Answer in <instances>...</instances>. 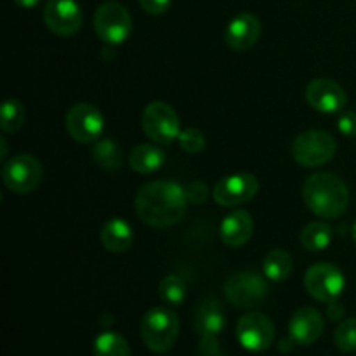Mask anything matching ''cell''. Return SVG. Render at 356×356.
I'll return each mask as SVG.
<instances>
[{
  "instance_id": "cell-32",
  "label": "cell",
  "mask_w": 356,
  "mask_h": 356,
  "mask_svg": "<svg viewBox=\"0 0 356 356\" xmlns=\"http://www.w3.org/2000/svg\"><path fill=\"white\" fill-rule=\"evenodd\" d=\"M188 202H195V204H204L207 198L209 190L204 183H193L186 188Z\"/></svg>"
},
{
  "instance_id": "cell-7",
  "label": "cell",
  "mask_w": 356,
  "mask_h": 356,
  "mask_svg": "<svg viewBox=\"0 0 356 356\" xmlns=\"http://www.w3.org/2000/svg\"><path fill=\"white\" fill-rule=\"evenodd\" d=\"M141 124L145 134L159 145H170L174 139L179 138V117L172 106L162 101H153L145 108Z\"/></svg>"
},
{
  "instance_id": "cell-36",
  "label": "cell",
  "mask_w": 356,
  "mask_h": 356,
  "mask_svg": "<svg viewBox=\"0 0 356 356\" xmlns=\"http://www.w3.org/2000/svg\"><path fill=\"white\" fill-rule=\"evenodd\" d=\"M6 153H7V146H6V139L2 138V153H0V159H6Z\"/></svg>"
},
{
  "instance_id": "cell-4",
  "label": "cell",
  "mask_w": 356,
  "mask_h": 356,
  "mask_svg": "<svg viewBox=\"0 0 356 356\" xmlns=\"http://www.w3.org/2000/svg\"><path fill=\"white\" fill-rule=\"evenodd\" d=\"M336 139L325 131L302 132L292 143V156L302 167L325 165L336 156Z\"/></svg>"
},
{
  "instance_id": "cell-14",
  "label": "cell",
  "mask_w": 356,
  "mask_h": 356,
  "mask_svg": "<svg viewBox=\"0 0 356 356\" xmlns=\"http://www.w3.org/2000/svg\"><path fill=\"white\" fill-rule=\"evenodd\" d=\"M306 101L320 113H337L346 106V90L330 79H315L306 87Z\"/></svg>"
},
{
  "instance_id": "cell-3",
  "label": "cell",
  "mask_w": 356,
  "mask_h": 356,
  "mask_svg": "<svg viewBox=\"0 0 356 356\" xmlns=\"http://www.w3.org/2000/svg\"><path fill=\"white\" fill-rule=\"evenodd\" d=\"M179 336V318L172 309L153 308L143 316L141 339L146 348L156 353L169 351Z\"/></svg>"
},
{
  "instance_id": "cell-5",
  "label": "cell",
  "mask_w": 356,
  "mask_h": 356,
  "mask_svg": "<svg viewBox=\"0 0 356 356\" xmlns=\"http://www.w3.org/2000/svg\"><path fill=\"white\" fill-rule=\"evenodd\" d=\"M225 296L236 308L252 309L266 299L268 284L257 271H238L226 280Z\"/></svg>"
},
{
  "instance_id": "cell-30",
  "label": "cell",
  "mask_w": 356,
  "mask_h": 356,
  "mask_svg": "<svg viewBox=\"0 0 356 356\" xmlns=\"http://www.w3.org/2000/svg\"><path fill=\"white\" fill-rule=\"evenodd\" d=\"M337 127H339L341 134H344L346 138H355L356 136V113L355 111H344L341 115L339 122H337Z\"/></svg>"
},
{
  "instance_id": "cell-13",
  "label": "cell",
  "mask_w": 356,
  "mask_h": 356,
  "mask_svg": "<svg viewBox=\"0 0 356 356\" xmlns=\"http://www.w3.org/2000/svg\"><path fill=\"white\" fill-rule=\"evenodd\" d=\"M257 188H259V183L254 174H233L218 181L212 195H214V200L222 207H235L254 198Z\"/></svg>"
},
{
  "instance_id": "cell-16",
  "label": "cell",
  "mask_w": 356,
  "mask_h": 356,
  "mask_svg": "<svg viewBox=\"0 0 356 356\" xmlns=\"http://www.w3.org/2000/svg\"><path fill=\"white\" fill-rule=\"evenodd\" d=\"M261 35V21L254 14L242 13L229 21L225 31V40L229 49L243 52L252 47Z\"/></svg>"
},
{
  "instance_id": "cell-10",
  "label": "cell",
  "mask_w": 356,
  "mask_h": 356,
  "mask_svg": "<svg viewBox=\"0 0 356 356\" xmlns=\"http://www.w3.org/2000/svg\"><path fill=\"white\" fill-rule=\"evenodd\" d=\"M236 339L252 353H263L273 344L275 325L263 313H247L236 323Z\"/></svg>"
},
{
  "instance_id": "cell-24",
  "label": "cell",
  "mask_w": 356,
  "mask_h": 356,
  "mask_svg": "<svg viewBox=\"0 0 356 356\" xmlns=\"http://www.w3.org/2000/svg\"><path fill=\"white\" fill-rule=\"evenodd\" d=\"M92 160L97 167L104 170H115L122 165L124 156H122L120 148L111 139H101L96 141L92 148Z\"/></svg>"
},
{
  "instance_id": "cell-22",
  "label": "cell",
  "mask_w": 356,
  "mask_h": 356,
  "mask_svg": "<svg viewBox=\"0 0 356 356\" xmlns=\"http://www.w3.org/2000/svg\"><path fill=\"white\" fill-rule=\"evenodd\" d=\"M92 353L94 356H131V346L120 334L106 330L94 339Z\"/></svg>"
},
{
  "instance_id": "cell-12",
  "label": "cell",
  "mask_w": 356,
  "mask_h": 356,
  "mask_svg": "<svg viewBox=\"0 0 356 356\" xmlns=\"http://www.w3.org/2000/svg\"><path fill=\"white\" fill-rule=\"evenodd\" d=\"M44 21L58 37H72L82 26V10L75 0H47Z\"/></svg>"
},
{
  "instance_id": "cell-6",
  "label": "cell",
  "mask_w": 356,
  "mask_h": 356,
  "mask_svg": "<svg viewBox=\"0 0 356 356\" xmlns=\"http://www.w3.org/2000/svg\"><path fill=\"white\" fill-rule=\"evenodd\" d=\"M132 30V17L129 10L118 2H104L94 13V31L110 45L122 44Z\"/></svg>"
},
{
  "instance_id": "cell-23",
  "label": "cell",
  "mask_w": 356,
  "mask_h": 356,
  "mask_svg": "<svg viewBox=\"0 0 356 356\" xmlns=\"http://www.w3.org/2000/svg\"><path fill=\"white\" fill-rule=\"evenodd\" d=\"M332 240V229L329 225L322 221H313L308 226H305L301 233V243L306 250L318 252L329 247Z\"/></svg>"
},
{
  "instance_id": "cell-21",
  "label": "cell",
  "mask_w": 356,
  "mask_h": 356,
  "mask_svg": "<svg viewBox=\"0 0 356 356\" xmlns=\"http://www.w3.org/2000/svg\"><path fill=\"white\" fill-rule=\"evenodd\" d=\"M292 270H294V263H292L291 254L282 249H275L268 252L263 261L264 275L273 282H284L285 278L291 277Z\"/></svg>"
},
{
  "instance_id": "cell-28",
  "label": "cell",
  "mask_w": 356,
  "mask_h": 356,
  "mask_svg": "<svg viewBox=\"0 0 356 356\" xmlns=\"http://www.w3.org/2000/svg\"><path fill=\"white\" fill-rule=\"evenodd\" d=\"M179 146L186 153H200L205 148V138L198 129L188 127L179 132Z\"/></svg>"
},
{
  "instance_id": "cell-19",
  "label": "cell",
  "mask_w": 356,
  "mask_h": 356,
  "mask_svg": "<svg viewBox=\"0 0 356 356\" xmlns=\"http://www.w3.org/2000/svg\"><path fill=\"white\" fill-rule=\"evenodd\" d=\"M132 240H134V232H132L131 225L122 218L110 219L101 229V242H103L104 249L110 252H125L132 245Z\"/></svg>"
},
{
  "instance_id": "cell-31",
  "label": "cell",
  "mask_w": 356,
  "mask_h": 356,
  "mask_svg": "<svg viewBox=\"0 0 356 356\" xmlns=\"http://www.w3.org/2000/svg\"><path fill=\"white\" fill-rule=\"evenodd\" d=\"M138 2L145 13L153 14V16H160L170 7V0H138Z\"/></svg>"
},
{
  "instance_id": "cell-27",
  "label": "cell",
  "mask_w": 356,
  "mask_h": 356,
  "mask_svg": "<svg viewBox=\"0 0 356 356\" xmlns=\"http://www.w3.org/2000/svg\"><path fill=\"white\" fill-rule=\"evenodd\" d=\"M334 343H336L337 350L343 353L356 351V316H351L339 323L336 334H334Z\"/></svg>"
},
{
  "instance_id": "cell-9",
  "label": "cell",
  "mask_w": 356,
  "mask_h": 356,
  "mask_svg": "<svg viewBox=\"0 0 356 356\" xmlns=\"http://www.w3.org/2000/svg\"><path fill=\"white\" fill-rule=\"evenodd\" d=\"M344 275L330 263L313 264L305 275V287L312 298L322 302H334L344 291Z\"/></svg>"
},
{
  "instance_id": "cell-18",
  "label": "cell",
  "mask_w": 356,
  "mask_h": 356,
  "mask_svg": "<svg viewBox=\"0 0 356 356\" xmlns=\"http://www.w3.org/2000/svg\"><path fill=\"white\" fill-rule=\"evenodd\" d=\"M221 240L228 247H242L250 240L254 233L252 216L247 211H235L226 216L221 222Z\"/></svg>"
},
{
  "instance_id": "cell-35",
  "label": "cell",
  "mask_w": 356,
  "mask_h": 356,
  "mask_svg": "<svg viewBox=\"0 0 356 356\" xmlns=\"http://www.w3.org/2000/svg\"><path fill=\"white\" fill-rule=\"evenodd\" d=\"M292 343H294V341H292V337L289 336V339H284L280 343V350L284 351V353H289V351H291V348H292Z\"/></svg>"
},
{
  "instance_id": "cell-20",
  "label": "cell",
  "mask_w": 356,
  "mask_h": 356,
  "mask_svg": "<svg viewBox=\"0 0 356 356\" xmlns=\"http://www.w3.org/2000/svg\"><path fill=\"white\" fill-rule=\"evenodd\" d=\"M165 162V153L155 145H139L129 155V163L136 172L152 174Z\"/></svg>"
},
{
  "instance_id": "cell-1",
  "label": "cell",
  "mask_w": 356,
  "mask_h": 356,
  "mask_svg": "<svg viewBox=\"0 0 356 356\" xmlns=\"http://www.w3.org/2000/svg\"><path fill=\"white\" fill-rule=\"evenodd\" d=\"M136 214L145 225L167 228L186 214L188 195L184 188L172 181H152L139 188L134 198Z\"/></svg>"
},
{
  "instance_id": "cell-25",
  "label": "cell",
  "mask_w": 356,
  "mask_h": 356,
  "mask_svg": "<svg viewBox=\"0 0 356 356\" xmlns=\"http://www.w3.org/2000/svg\"><path fill=\"white\" fill-rule=\"evenodd\" d=\"M24 118H26V111L24 106L17 99H7L2 104V111H0V127L3 132L10 134L23 127Z\"/></svg>"
},
{
  "instance_id": "cell-33",
  "label": "cell",
  "mask_w": 356,
  "mask_h": 356,
  "mask_svg": "<svg viewBox=\"0 0 356 356\" xmlns=\"http://www.w3.org/2000/svg\"><path fill=\"white\" fill-rule=\"evenodd\" d=\"M327 316H329L332 322H337L344 316V308L337 301L327 302Z\"/></svg>"
},
{
  "instance_id": "cell-11",
  "label": "cell",
  "mask_w": 356,
  "mask_h": 356,
  "mask_svg": "<svg viewBox=\"0 0 356 356\" xmlns=\"http://www.w3.org/2000/svg\"><path fill=\"white\" fill-rule=\"evenodd\" d=\"M66 131L79 143H96L103 132L104 120L94 104L76 103L68 110L65 118Z\"/></svg>"
},
{
  "instance_id": "cell-29",
  "label": "cell",
  "mask_w": 356,
  "mask_h": 356,
  "mask_svg": "<svg viewBox=\"0 0 356 356\" xmlns=\"http://www.w3.org/2000/svg\"><path fill=\"white\" fill-rule=\"evenodd\" d=\"M198 356H226L219 346L218 336H204L200 337L198 344Z\"/></svg>"
},
{
  "instance_id": "cell-37",
  "label": "cell",
  "mask_w": 356,
  "mask_h": 356,
  "mask_svg": "<svg viewBox=\"0 0 356 356\" xmlns=\"http://www.w3.org/2000/svg\"><path fill=\"white\" fill-rule=\"evenodd\" d=\"M353 240H355V243H356V222H355V226H353Z\"/></svg>"
},
{
  "instance_id": "cell-17",
  "label": "cell",
  "mask_w": 356,
  "mask_h": 356,
  "mask_svg": "<svg viewBox=\"0 0 356 356\" xmlns=\"http://www.w3.org/2000/svg\"><path fill=\"white\" fill-rule=\"evenodd\" d=\"M193 329L200 337L219 336L225 329V309L218 299H205L195 309Z\"/></svg>"
},
{
  "instance_id": "cell-15",
  "label": "cell",
  "mask_w": 356,
  "mask_h": 356,
  "mask_svg": "<svg viewBox=\"0 0 356 356\" xmlns=\"http://www.w3.org/2000/svg\"><path fill=\"white\" fill-rule=\"evenodd\" d=\"M323 332V316L315 308H299L289 322V336L299 346L316 343Z\"/></svg>"
},
{
  "instance_id": "cell-8",
  "label": "cell",
  "mask_w": 356,
  "mask_h": 356,
  "mask_svg": "<svg viewBox=\"0 0 356 356\" xmlns=\"http://www.w3.org/2000/svg\"><path fill=\"white\" fill-rule=\"evenodd\" d=\"M42 176H44L42 163L35 156L26 155V153L13 156L9 162L3 163V184L14 193L24 195L35 191L40 184Z\"/></svg>"
},
{
  "instance_id": "cell-26",
  "label": "cell",
  "mask_w": 356,
  "mask_h": 356,
  "mask_svg": "<svg viewBox=\"0 0 356 356\" xmlns=\"http://www.w3.org/2000/svg\"><path fill=\"white\" fill-rule=\"evenodd\" d=\"M159 296L167 305L177 306L186 298V284L177 275H167L159 285Z\"/></svg>"
},
{
  "instance_id": "cell-2",
  "label": "cell",
  "mask_w": 356,
  "mask_h": 356,
  "mask_svg": "<svg viewBox=\"0 0 356 356\" xmlns=\"http://www.w3.org/2000/svg\"><path fill=\"white\" fill-rule=\"evenodd\" d=\"M302 200L313 214L332 219L346 212L350 204V191L339 176L318 172L306 179L302 186Z\"/></svg>"
},
{
  "instance_id": "cell-34",
  "label": "cell",
  "mask_w": 356,
  "mask_h": 356,
  "mask_svg": "<svg viewBox=\"0 0 356 356\" xmlns=\"http://www.w3.org/2000/svg\"><path fill=\"white\" fill-rule=\"evenodd\" d=\"M40 2L42 0H14V3L19 7H23V9H31V7H37Z\"/></svg>"
}]
</instances>
